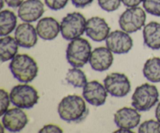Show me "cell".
<instances>
[{
	"mask_svg": "<svg viewBox=\"0 0 160 133\" xmlns=\"http://www.w3.org/2000/svg\"><path fill=\"white\" fill-rule=\"evenodd\" d=\"M121 0H98V6L106 12H114L120 8Z\"/></svg>",
	"mask_w": 160,
	"mask_h": 133,
	"instance_id": "obj_25",
	"label": "cell"
},
{
	"mask_svg": "<svg viewBox=\"0 0 160 133\" xmlns=\"http://www.w3.org/2000/svg\"><path fill=\"white\" fill-rule=\"evenodd\" d=\"M143 8L148 13L160 17V0H143Z\"/></svg>",
	"mask_w": 160,
	"mask_h": 133,
	"instance_id": "obj_24",
	"label": "cell"
},
{
	"mask_svg": "<svg viewBox=\"0 0 160 133\" xmlns=\"http://www.w3.org/2000/svg\"><path fill=\"white\" fill-rule=\"evenodd\" d=\"M9 68L14 78L21 83L32 81L38 74V66L33 57L28 54H17L9 63Z\"/></svg>",
	"mask_w": 160,
	"mask_h": 133,
	"instance_id": "obj_2",
	"label": "cell"
},
{
	"mask_svg": "<svg viewBox=\"0 0 160 133\" xmlns=\"http://www.w3.org/2000/svg\"><path fill=\"white\" fill-rule=\"evenodd\" d=\"M68 2L69 0H45V5L53 11H58L63 9Z\"/></svg>",
	"mask_w": 160,
	"mask_h": 133,
	"instance_id": "obj_26",
	"label": "cell"
},
{
	"mask_svg": "<svg viewBox=\"0 0 160 133\" xmlns=\"http://www.w3.org/2000/svg\"><path fill=\"white\" fill-rule=\"evenodd\" d=\"M65 79L69 84L74 88H83L88 82L86 74L79 67L69 69Z\"/></svg>",
	"mask_w": 160,
	"mask_h": 133,
	"instance_id": "obj_22",
	"label": "cell"
},
{
	"mask_svg": "<svg viewBox=\"0 0 160 133\" xmlns=\"http://www.w3.org/2000/svg\"><path fill=\"white\" fill-rule=\"evenodd\" d=\"M94 0H71V3L76 8H84L92 4Z\"/></svg>",
	"mask_w": 160,
	"mask_h": 133,
	"instance_id": "obj_29",
	"label": "cell"
},
{
	"mask_svg": "<svg viewBox=\"0 0 160 133\" xmlns=\"http://www.w3.org/2000/svg\"><path fill=\"white\" fill-rule=\"evenodd\" d=\"M121 1L122 3L128 8L138 6L141 3H143V0H121Z\"/></svg>",
	"mask_w": 160,
	"mask_h": 133,
	"instance_id": "obj_30",
	"label": "cell"
},
{
	"mask_svg": "<svg viewBox=\"0 0 160 133\" xmlns=\"http://www.w3.org/2000/svg\"><path fill=\"white\" fill-rule=\"evenodd\" d=\"M17 17L14 12L4 9L0 13V35H9L17 28Z\"/></svg>",
	"mask_w": 160,
	"mask_h": 133,
	"instance_id": "obj_20",
	"label": "cell"
},
{
	"mask_svg": "<svg viewBox=\"0 0 160 133\" xmlns=\"http://www.w3.org/2000/svg\"><path fill=\"white\" fill-rule=\"evenodd\" d=\"M40 133H50V132H55V133H62L63 132V130L60 128L59 126L56 125H53V124H48V125H45L42 127L40 130H39Z\"/></svg>",
	"mask_w": 160,
	"mask_h": 133,
	"instance_id": "obj_28",
	"label": "cell"
},
{
	"mask_svg": "<svg viewBox=\"0 0 160 133\" xmlns=\"http://www.w3.org/2000/svg\"><path fill=\"white\" fill-rule=\"evenodd\" d=\"M146 11L139 6L129 7L120 15L119 26L120 29L129 34L142 29L146 21Z\"/></svg>",
	"mask_w": 160,
	"mask_h": 133,
	"instance_id": "obj_7",
	"label": "cell"
},
{
	"mask_svg": "<svg viewBox=\"0 0 160 133\" xmlns=\"http://www.w3.org/2000/svg\"><path fill=\"white\" fill-rule=\"evenodd\" d=\"M57 112L64 121L80 122L88 114L84 97L78 95H68L63 97L58 104Z\"/></svg>",
	"mask_w": 160,
	"mask_h": 133,
	"instance_id": "obj_1",
	"label": "cell"
},
{
	"mask_svg": "<svg viewBox=\"0 0 160 133\" xmlns=\"http://www.w3.org/2000/svg\"><path fill=\"white\" fill-rule=\"evenodd\" d=\"M138 131L139 133H160V122L153 119L145 120L141 124Z\"/></svg>",
	"mask_w": 160,
	"mask_h": 133,
	"instance_id": "obj_23",
	"label": "cell"
},
{
	"mask_svg": "<svg viewBox=\"0 0 160 133\" xmlns=\"http://www.w3.org/2000/svg\"><path fill=\"white\" fill-rule=\"evenodd\" d=\"M142 71L148 81L152 83L160 82V58L152 57L147 59Z\"/></svg>",
	"mask_w": 160,
	"mask_h": 133,
	"instance_id": "obj_21",
	"label": "cell"
},
{
	"mask_svg": "<svg viewBox=\"0 0 160 133\" xmlns=\"http://www.w3.org/2000/svg\"><path fill=\"white\" fill-rule=\"evenodd\" d=\"M28 123V117L21 108L14 107L7 110L2 116V125L5 129L10 132L22 131Z\"/></svg>",
	"mask_w": 160,
	"mask_h": 133,
	"instance_id": "obj_10",
	"label": "cell"
},
{
	"mask_svg": "<svg viewBox=\"0 0 160 133\" xmlns=\"http://www.w3.org/2000/svg\"><path fill=\"white\" fill-rule=\"evenodd\" d=\"M36 30L38 35L43 40H54L60 32V23L53 17H43L38 22Z\"/></svg>",
	"mask_w": 160,
	"mask_h": 133,
	"instance_id": "obj_17",
	"label": "cell"
},
{
	"mask_svg": "<svg viewBox=\"0 0 160 133\" xmlns=\"http://www.w3.org/2000/svg\"><path fill=\"white\" fill-rule=\"evenodd\" d=\"M85 17L79 12L70 13L60 22V32L62 37L67 41L80 38L85 32Z\"/></svg>",
	"mask_w": 160,
	"mask_h": 133,
	"instance_id": "obj_6",
	"label": "cell"
},
{
	"mask_svg": "<svg viewBox=\"0 0 160 133\" xmlns=\"http://www.w3.org/2000/svg\"><path fill=\"white\" fill-rule=\"evenodd\" d=\"M0 95H1V111H0V115L2 117L7 111L11 101L9 95L3 89H0Z\"/></svg>",
	"mask_w": 160,
	"mask_h": 133,
	"instance_id": "obj_27",
	"label": "cell"
},
{
	"mask_svg": "<svg viewBox=\"0 0 160 133\" xmlns=\"http://www.w3.org/2000/svg\"><path fill=\"white\" fill-rule=\"evenodd\" d=\"M116 132H133V131L130 129H125V128H120L119 130L116 131Z\"/></svg>",
	"mask_w": 160,
	"mask_h": 133,
	"instance_id": "obj_33",
	"label": "cell"
},
{
	"mask_svg": "<svg viewBox=\"0 0 160 133\" xmlns=\"http://www.w3.org/2000/svg\"><path fill=\"white\" fill-rule=\"evenodd\" d=\"M14 35L18 45L22 48H33L38 42V35L37 30L31 23L28 22L20 23L15 29Z\"/></svg>",
	"mask_w": 160,
	"mask_h": 133,
	"instance_id": "obj_16",
	"label": "cell"
},
{
	"mask_svg": "<svg viewBox=\"0 0 160 133\" xmlns=\"http://www.w3.org/2000/svg\"><path fill=\"white\" fill-rule=\"evenodd\" d=\"M157 87L148 83L138 86L131 97V105L138 111H148L159 102Z\"/></svg>",
	"mask_w": 160,
	"mask_h": 133,
	"instance_id": "obj_4",
	"label": "cell"
},
{
	"mask_svg": "<svg viewBox=\"0 0 160 133\" xmlns=\"http://www.w3.org/2000/svg\"><path fill=\"white\" fill-rule=\"evenodd\" d=\"M6 4L11 8H17L23 3V0H4Z\"/></svg>",
	"mask_w": 160,
	"mask_h": 133,
	"instance_id": "obj_31",
	"label": "cell"
},
{
	"mask_svg": "<svg viewBox=\"0 0 160 133\" xmlns=\"http://www.w3.org/2000/svg\"><path fill=\"white\" fill-rule=\"evenodd\" d=\"M9 97L12 104L21 109L34 107L38 103L39 100L37 89L27 83L17 84L12 87Z\"/></svg>",
	"mask_w": 160,
	"mask_h": 133,
	"instance_id": "obj_5",
	"label": "cell"
},
{
	"mask_svg": "<svg viewBox=\"0 0 160 133\" xmlns=\"http://www.w3.org/2000/svg\"><path fill=\"white\" fill-rule=\"evenodd\" d=\"M45 13V6L41 0H25L19 6L17 14L23 22L33 23L37 21Z\"/></svg>",
	"mask_w": 160,
	"mask_h": 133,
	"instance_id": "obj_13",
	"label": "cell"
},
{
	"mask_svg": "<svg viewBox=\"0 0 160 133\" xmlns=\"http://www.w3.org/2000/svg\"><path fill=\"white\" fill-rule=\"evenodd\" d=\"M20 45L15 38L12 36H3L0 38V54L2 63L13 59L18 53Z\"/></svg>",
	"mask_w": 160,
	"mask_h": 133,
	"instance_id": "obj_19",
	"label": "cell"
},
{
	"mask_svg": "<svg viewBox=\"0 0 160 133\" xmlns=\"http://www.w3.org/2000/svg\"><path fill=\"white\" fill-rule=\"evenodd\" d=\"M112 52L107 47H97L92 52L89 64L95 71L103 72L109 70L113 64Z\"/></svg>",
	"mask_w": 160,
	"mask_h": 133,
	"instance_id": "obj_15",
	"label": "cell"
},
{
	"mask_svg": "<svg viewBox=\"0 0 160 133\" xmlns=\"http://www.w3.org/2000/svg\"><path fill=\"white\" fill-rule=\"evenodd\" d=\"M90 42L83 38H78L70 41L66 50L67 60L72 67H83L89 62L92 54Z\"/></svg>",
	"mask_w": 160,
	"mask_h": 133,
	"instance_id": "obj_3",
	"label": "cell"
},
{
	"mask_svg": "<svg viewBox=\"0 0 160 133\" xmlns=\"http://www.w3.org/2000/svg\"><path fill=\"white\" fill-rule=\"evenodd\" d=\"M82 95L85 101L95 106H102L106 103L108 92L104 84L98 81H88L83 87Z\"/></svg>",
	"mask_w": 160,
	"mask_h": 133,
	"instance_id": "obj_11",
	"label": "cell"
},
{
	"mask_svg": "<svg viewBox=\"0 0 160 133\" xmlns=\"http://www.w3.org/2000/svg\"><path fill=\"white\" fill-rule=\"evenodd\" d=\"M141 114L135 108L124 106L114 114V122L119 128L134 129L141 121Z\"/></svg>",
	"mask_w": 160,
	"mask_h": 133,
	"instance_id": "obj_14",
	"label": "cell"
},
{
	"mask_svg": "<svg viewBox=\"0 0 160 133\" xmlns=\"http://www.w3.org/2000/svg\"><path fill=\"white\" fill-rule=\"evenodd\" d=\"M155 114H156V120H159L160 122V102L158 103L157 106H156V112H155Z\"/></svg>",
	"mask_w": 160,
	"mask_h": 133,
	"instance_id": "obj_32",
	"label": "cell"
},
{
	"mask_svg": "<svg viewBox=\"0 0 160 133\" xmlns=\"http://www.w3.org/2000/svg\"><path fill=\"white\" fill-rule=\"evenodd\" d=\"M106 45L114 54H127L133 47V39L129 33L123 30H116L109 34Z\"/></svg>",
	"mask_w": 160,
	"mask_h": 133,
	"instance_id": "obj_9",
	"label": "cell"
},
{
	"mask_svg": "<svg viewBox=\"0 0 160 133\" xmlns=\"http://www.w3.org/2000/svg\"><path fill=\"white\" fill-rule=\"evenodd\" d=\"M85 33L94 42H101L106 41L110 33V27L102 17H92L87 20Z\"/></svg>",
	"mask_w": 160,
	"mask_h": 133,
	"instance_id": "obj_12",
	"label": "cell"
},
{
	"mask_svg": "<svg viewBox=\"0 0 160 133\" xmlns=\"http://www.w3.org/2000/svg\"><path fill=\"white\" fill-rule=\"evenodd\" d=\"M144 43L148 48L153 50L160 49V23L151 21L144 26Z\"/></svg>",
	"mask_w": 160,
	"mask_h": 133,
	"instance_id": "obj_18",
	"label": "cell"
},
{
	"mask_svg": "<svg viewBox=\"0 0 160 133\" xmlns=\"http://www.w3.org/2000/svg\"><path fill=\"white\" fill-rule=\"evenodd\" d=\"M104 85L108 93L117 98H123L129 94L131 84L126 74L119 72H113L105 78Z\"/></svg>",
	"mask_w": 160,
	"mask_h": 133,
	"instance_id": "obj_8",
	"label": "cell"
}]
</instances>
